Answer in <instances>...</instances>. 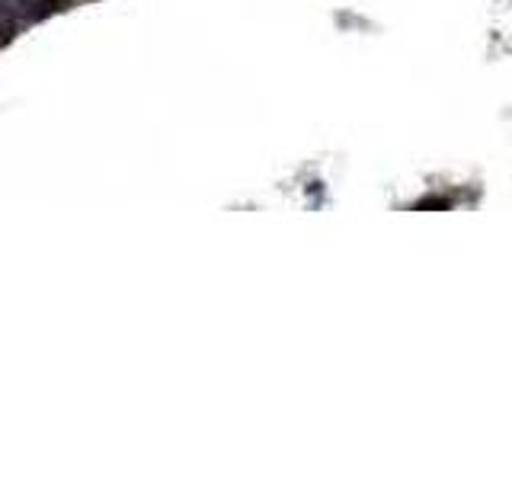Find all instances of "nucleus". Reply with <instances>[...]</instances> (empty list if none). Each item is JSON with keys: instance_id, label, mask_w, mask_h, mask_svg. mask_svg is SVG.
<instances>
[{"instance_id": "1", "label": "nucleus", "mask_w": 512, "mask_h": 480, "mask_svg": "<svg viewBox=\"0 0 512 480\" xmlns=\"http://www.w3.org/2000/svg\"><path fill=\"white\" fill-rule=\"evenodd\" d=\"M64 7V0H0V23L16 29Z\"/></svg>"}]
</instances>
